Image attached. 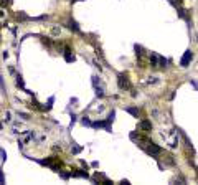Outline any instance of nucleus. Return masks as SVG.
I'll return each instance as SVG.
<instances>
[{"label":"nucleus","instance_id":"f257e3e1","mask_svg":"<svg viewBox=\"0 0 198 185\" xmlns=\"http://www.w3.org/2000/svg\"><path fill=\"white\" fill-rule=\"evenodd\" d=\"M117 86H119V89H122V91L132 88V84H130V81H129L126 73H119V75H117Z\"/></svg>","mask_w":198,"mask_h":185},{"label":"nucleus","instance_id":"f03ea898","mask_svg":"<svg viewBox=\"0 0 198 185\" xmlns=\"http://www.w3.org/2000/svg\"><path fill=\"white\" fill-rule=\"evenodd\" d=\"M91 127H93V129H101V127H102V129H106L107 132H112L111 131V122L107 121V119H106V121H94V122H91Z\"/></svg>","mask_w":198,"mask_h":185},{"label":"nucleus","instance_id":"7ed1b4c3","mask_svg":"<svg viewBox=\"0 0 198 185\" xmlns=\"http://www.w3.org/2000/svg\"><path fill=\"white\" fill-rule=\"evenodd\" d=\"M193 60V53H192V50H186L185 53H183V56L180 58V66L182 68H186L188 64H190V61Z\"/></svg>","mask_w":198,"mask_h":185},{"label":"nucleus","instance_id":"20e7f679","mask_svg":"<svg viewBox=\"0 0 198 185\" xmlns=\"http://www.w3.org/2000/svg\"><path fill=\"white\" fill-rule=\"evenodd\" d=\"M71 177H83V179H89L87 169H76L74 172L71 170Z\"/></svg>","mask_w":198,"mask_h":185},{"label":"nucleus","instance_id":"39448f33","mask_svg":"<svg viewBox=\"0 0 198 185\" xmlns=\"http://www.w3.org/2000/svg\"><path fill=\"white\" fill-rule=\"evenodd\" d=\"M139 129L144 132H150L152 131V122L150 121H140L139 122Z\"/></svg>","mask_w":198,"mask_h":185},{"label":"nucleus","instance_id":"423d86ee","mask_svg":"<svg viewBox=\"0 0 198 185\" xmlns=\"http://www.w3.org/2000/svg\"><path fill=\"white\" fill-rule=\"evenodd\" d=\"M66 23H68V28L70 30H73V32H76V33H81V28L78 27V23H76L73 18H68V22Z\"/></svg>","mask_w":198,"mask_h":185},{"label":"nucleus","instance_id":"0eeeda50","mask_svg":"<svg viewBox=\"0 0 198 185\" xmlns=\"http://www.w3.org/2000/svg\"><path fill=\"white\" fill-rule=\"evenodd\" d=\"M63 55H64V60H66L68 63H71V61H74V55L71 53V48H70V46H66V48H64Z\"/></svg>","mask_w":198,"mask_h":185},{"label":"nucleus","instance_id":"6e6552de","mask_svg":"<svg viewBox=\"0 0 198 185\" xmlns=\"http://www.w3.org/2000/svg\"><path fill=\"white\" fill-rule=\"evenodd\" d=\"M177 10H178V17H180V18H183V20H186V23H190V15H188V12H186L185 8H182V7H178Z\"/></svg>","mask_w":198,"mask_h":185},{"label":"nucleus","instance_id":"1a4fd4ad","mask_svg":"<svg viewBox=\"0 0 198 185\" xmlns=\"http://www.w3.org/2000/svg\"><path fill=\"white\" fill-rule=\"evenodd\" d=\"M150 66L152 68H157L158 66V55L157 53H152L150 55Z\"/></svg>","mask_w":198,"mask_h":185},{"label":"nucleus","instance_id":"9d476101","mask_svg":"<svg viewBox=\"0 0 198 185\" xmlns=\"http://www.w3.org/2000/svg\"><path fill=\"white\" fill-rule=\"evenodd\" d=\"M17 20H20V22H28V20H31V17H28L25 12H20V13H17Z\"/></svg>","mask_w":198,"mask_h":185},{"label":"nucleus","instance_id":"9b49d317","mask_svg":"<svg viewBox=\"0 0 198 185\" xmlns=\"http://www.w3.org/2000/svg\"><path fill=\"white\" fill-rule=\"evenodd\" d=\"M134 50H135V55H137V56H144V46L142 45H134Z\"/></svg>","mask_w":198,"mask_h":185},{"label":"nucleus","instance_id":"f8f14e48","mask_svg":"<svg viewBox=\"0 0 198 185\" xmlns=\"http://www.w3.org/2000/svg\"><path fill=\"white\" fill-rule=\"evenodd\" d=\"M169 60L167 58H163V56H158V66H162V68H167L169 66Z\"/></svg>","mask_w":198,"mask_h":185},{"label":"nucleus","instance_id":"ddd939ff","mask_svg":"<svg viewBox=\"0 0 198 185\" xmlns=\"http://www.w3.org/2000/svg\"><path fill=\"white\" fill-rule=\"evenodd\" d=\"M17 86H20L22 89H25V83H23V76L17 75Z\"/></svg>","mask_w":198,"mask_h":185},{"label":"nucleus","instance_id":"4468645a","mask_svg":"<svg viewBox=\"0 0 198 185\" xmlns=\"http://www.w3.org/2000/svg\"><path fill=\"white\" fill-rule=\"evenodd\" d=\"M94 89H96V96L98 98H104V89L101 86H94Z\"/></svg>","mask_w":198,"mask_h":185},{"label":"nucleus","instance_id":"2eb2a0df","mask_svg":"<svg viewBox=\"0 0 198 185\" xmlns=\"http://www.w3.org/2000/svg\"><path fill=\"white\" fill-rule=\"evenodd\" d=\"M83 150V147H79V145H76V142H73V145H71V152L73 154H79Z\"/></svg>","mask_w":198,"mask_h":185},{"label":"nucleus","instance_id":"dca6fc26","mask_svg":"<svg viewBox=\"0 0 198 185\" xmlns=\"http://www.w3.org/2000/svg\"><path fill=\"white\" fill-rule=\"evenodd\" d=\"M126 111H127L129 114L135 116V117H137V116H139V109H137V108H126Z\"/></svg>","mask_w":198,"mask_h":185},{"label":"nucleus","instance_id":"f3484780","mask_svg":"<svg viewBox=\"0 0 198 185\" xmlns=\"http://www.w3.org/2000/svg\"><path fill=\"white\" fill-rule=\"evenodd\" d=\"M91 122H93V121H91V119H89L87 116L81 117V124H83V126H89V127H91Z\"/></svg>","mask_w":198,"mask_h":185},{"label":"nucleus","instance_id":"a211bd4d","mask_svg":"<svg viewBox=\"0 0 198 185\" xmlns=\"http://www.w3.org/2000/svg\"><path fill=\"white\" fill-rule=\"evenodd\" d=\"M58 173H59V177L64 179V180H68L71 177V172H61V170H58Z\"/></svg>","mask_w":198,"mask_h":185},{"label":"nucleus","instance_id":"6ab92c4d","mask_svg":"<svg viewBox=\"0 0 198 185\" xmlns=\"http://www.w3.org/2000/svg\"><path fill=\"white\" fill-rule=\"evenodd\" d=\"M170 3L175 7V8H178V7H182V0H169Z\"/></svg>","mask_w":198,"mask_h":185},{"label":"nucleus","instance_id":"aec40b11","mask_svg":"<svg viewBox=\"0 0 198 185\" xmlns=\"http://www.w3.org/2000/svg\"><path fill=\"white\" fill-rule=\"evenodd\" d=\"M8 5H12V0H0V7H8Z\"/></svg>","mask_w":198,"mask_h":185},{"label":"nucleus","instance_id":"412c9836","mask_svg":"<svg viewBox=\"0 0 198 185\" xmlns=\"http://www.w3.org/2000/svg\"><path fill=\"white\" fill-rule=\"evenodd\" d=\"M53 103H55V96H51V98L48 99V106H46V111H50L53 108Z\"/></svg>","mask_w":198,"mask_h":185},{"label":"nucleus","instance_id":"4be33fe9","mask_svg":"<svg viewBox=\"0 0 198 185\" xmlns=\"http://www.w3.org/2000/svg\"><path fill=\"white\" fill-rule=\"evenodd\" d=\"M17 114H18V117H22V119H25V121H28L30 119V116L27 114V112H20V111H18Z\"/></svg>","mask_w":198,"mask_h":185},{"label":"nucleus","instance_id":"5701e85b","mask_svg":"<svg viewBox=\"0 0 198 185\" xmlns=\"http://www.w3.org/2000/svg\"><path fill=\"white\" fill-rule=\"evenodd\" d=\"M130 139H132V140H139V139H140V134H137V132H130Z\"/></svg>","mask_w":198,"mask_h":185},{"label":"nucleus","instance_id":"b1692460","mask_svg":"<svg viewBox=\"0 0 198 185\" xmlns=\"http://www.w3.org/2000/svg\"><path fill=\"white\" fill-rule=\"evenodd\" d=\"M0 157H2V160H7V154L3 149H0Z\"/></svg>","mask_w":198,"mask_h":185},{"label":"nucleus","instance_id":"393cba45","mask_svg":"<svg viewBox=\"0 0 198 185\" xmlns=\"http://www.w3.org/2000/svg\"><path fill=\"white\" fill-rule=\"evenodd\" d=\"M0 184H5V177H3V170H0Z\"/></svg>","mask_w":198,"mask_h":185},{"label":"nucleus","instance_id":"a878e982","mask_svg":"<svg viewBox=\"0 0 198 185\" xmlns=\"http://www.w3.org/2000/svg\"><path fill=\"white\" fill-rule=\"evenodd\" d=\"M0 89H2V91L5 89V86H3V78H2V75H0Z\"/></svg>","mask_w":198,"mask_h":185},{"label":"nucleus","instance_id":"bb28decb","mask_svg":"<svg viewBox=\"0 0 198 185\" xmlns=\"http://www.w3.org/2000/svg\"><path fill=\"white\" fill-rule=\"evenodd\" d=\"M76 117H78L76 114H71V126H73V124L76 122Z\"/></svg>","mask_w":198,"mask_h":185},{"label":"nucleus","instance_id":"cd10ccee","mask_svg":"<svg viewBox=\"0 0 198 185\" xmlns=\"http://www.w3.org/2000/svg\"><path fill=\"white\" fill-rule=\"evenodd\" d=\"M190 83H192V86H195V88H197V89H198V83H197V81H190Z\"/></svg>","mask_w":198,"mask_h":185},{"label":"nucleus","instance_id":"c85d7f7f","mask_svg":"<svg viewBox=\"0 0 198 185\" xmlns=\"http://www.w3.org/2000/svg\"><path fill=\"white\" fill-rule=\"evenodd\" d=\"M10 119H12V117H10V112H7L5 114V121H10Z\"/></svg>","mask_w":198,"mask_h":185}]
</instances>
